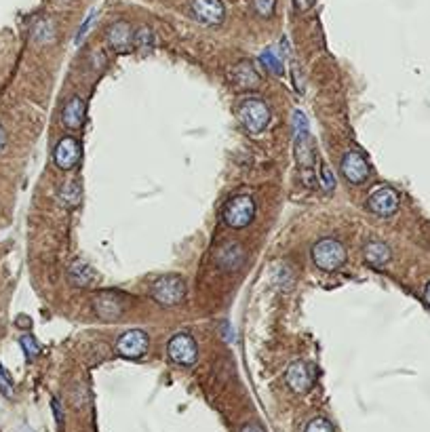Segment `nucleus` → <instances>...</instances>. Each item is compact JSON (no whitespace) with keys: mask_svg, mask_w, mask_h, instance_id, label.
<instances>
[{"mask_svg":"<svg viewBox=\"0 0 430 432\" xmlns=\"http://www.w3.org/2000/svg\"><path fill=\"white\" fill-rule=\"evenodd\" d=\"M150 296L157 304L165 306V308H173L180 306L186 298V280L177 274H167L161 276L152 282Z\"/></svg>","mask_w":430,"mask_h":432,"instance_id":"f257e3e1","label":"nucleus"},{"mask_svg":"<svg viewBox=\"0 0 430 432\" xmlns=\"http://www.w3.org/2000/svg\"><path fill=\"white\" fill-rule=\"evenodd\" d=\"M239 122L245 127L247 133L260 135L270 125V108L262 99H245L237 106Z\"/></svg>","mask_w":430,"mask_h":432,"instance_id":"f03ea898","label":"nucleus"},{"mask_svg":"<svg viewBox=\"0 0 430 432\" xmlns=\"http://www.w3.org/2000/svg\"><path fill=\"white\" fill-rule=\"evenodd\" d=\"M222 218L228 228H234V230L247 228L255 218V200L247 194L234 196L232 200L226 202V207L222 211Z\"/></svg>","mask_w":430,"mask_h":432,"instance_id":"7ed1b4c3","label":"nucleus"},{"mask_svg":"<svg viewBox=\"0 0 430 432\" xmlns=\"http://www.w3.org/2000/svg\"><path fill=\"white\" fill-rule=\"evenodd\" d=\"M312 262L325 272L337 270L346 262V249L337 239H321L312 247Z\"/></svg>","mask_w":430,"mask_h":432,"instance_id":"20e7f679","label":"nucleus"},{"mask_svg":"<svg viewBox=\"0 0 430 432\" xmlns=\"http://www.w3.org/2000/svg\"><path fill=\"white\" fill-rule=\"evenodd\" d=\"M294 133H296V157L298 163L304 169H310L314 163V152L310 143V129H308V118L302 110L294 112Z\"/></svg>","mask_w":430,"mask_h":432,"instance_id":"39448f33","label":"nucleus"},{"mask_svg":"<svg viewBox=\"0 0 430 432\" xmlns=\"http://www.w3.org/2000/svg\"><path fill=\"white\" fill-rule=\"evenodd\" d=\"M167 354L173 363L190 367L198 358V346L190 333H175L167 344Z\"/></svg>","mask_w":430,"mask_h":432,"instance_id":"423d86ee","label":"nucleus"},{"mask_svg":"<svg viewBox=\"0 0 430 432\" xmlns=\"http://www.w3.org/2000/svg\"><path fill=\"white\" fill-rule=\"evenodd\" d=\"M148 346H150V339H148V333L141 331V329H129L125 331L118 342H116V352L122 356V358H131V361H137L143 354L148 352Z\"/></svg>","mask_w":430,"mask_h":432,"instance_id":"0eeeda50","label":"nucleus"},{"mask_svg":"<svg viewBox=\"0 0 430 432\" xmlns=\"http://www.w3.org/2000/svg\"><path fill=\"white\" fill-rule=\"evenodd\" d=\"M340 169H342V175L346 177V182H350L352 186H361L369 177V165H367V161L361 154H358V152H354V150H350V152H346L342 157Z\"/></svg>","mask_w":430,"mask_h":432,"instance_id":"6e6552de","label":"nucleus"},{"mask_svg":"<svg viewBox=\"0 0 430 432\" xmlns=\"http://www.w3.org/2000/svg\"><path fill=\"white\" fill-rule=\"evenodd\" d=\"M81 159V143L74 137H63L57 141V146L53 150V163L61 171H70L79 165Z\"/></svg>","mask_w":430,"mask_h":432,"instance_id":"1a4fd4ad","label":"nucleus"},{"mask_svg":"<svg viewBox=\"0 0 430 432\" xmlns=\"http://www.w3.org/2000/svg\"><path fill=\"white\" fill-rule=\"evenodd\" d=\"M367 207H369V211H374L376 215L388 218V215L397 213V209H399V194H397L392 188H388V186L378 188V190H374V192L369 194V198H367Z\"/></svg>","mask_w":430,"mask_h":432,"instance_id":"9d476101","label":"nucleus"},{"mask_svg":"<svg viewBox=\"0 0 430 432\" xmlns=\"http://www.w3.org/2000/svg\"><path fill=\"white\" fill-rule=\"evenodd\" d=\"M192 13L202 26H218L224 22L226 9L222 5V0H194Z\"/></svg>","mask_w":430,"mask_h":432,"instance_id":"9b49d317","label":"nucleus"},{"mask_svg":"<svg viewBox=\"0 0 430 432\" xmlns=\"http://www.w3.org/2000/svg\"><path fill=\"white\" fill-rule=\"evenodd\" d=\"M213 259H215V264H218L220 270H226V272L239 270L241 264H243V259H245V251H243V247L239 243L228 241L222 247H218V251H215Z\"/></svg>","mask_w":430,"mask_h":432,"instance_id":"f8f14e48","label":"nucleus"},{"mask_svg":"<svg viewBox=\"0 0 430 432\" xmlns=\"http://www.w3.org/2000/svg\"><path fill=\"white\" fill-rule=\"evenodd\" d=\"M285 380H287V386H289L294 392L298 394H304L310 390L312 386V376H310V369L306 367V363L302 361H296L289 365V369H287L285 374Z\"/></svg>","mask_w":430,"mask_h":432,"instance_id":"ddd939ff","label":"nucleus"},{"mask_svg":"<svg viewBox=\"0 0 430 432\" xmlns=\"http://www.w3.org/2000/svg\"><path fill=\"white\" fill-rule=\"evenodd\" d=\"M106 38H108V45L118 53H127L133 47V32H131V26L127 22L112 24L106 32Z\"/></svg>","mask_w":430,"mask_h":432,"instance_id":"4468645a","label":"nucleus"},{"mask_svg":"<svg viewBox=\"0 0 430 432\" xmlns=\"http://www.w3.org/2000/svg\"><path fill=\"white\" fill-rule=\"evenodd\" d=\"M230 81L239 89H257L260 83H262L257 70L249 61H241V63L232 65V70H230Z\"/></svg>","mask_w":430,"mask_h":432,"instance_id":"2eb2a0df","label":"nucleus"},{"mask_svg":"<svg viewBox=\"0 0 430 432\" xmlns=\"http://www.w3.org/2000/svg\"><path fill=\"white\" fill-rule=\"evenodd\" d=\"M67 278H70V282L74 285V287H81V289H89V287H93L97 282L95 270L87 262H83V259H74V262L70 264Z\"/></svg>","mask_w":430,"mask_h":432,"instance_id":"dca6fc26","label":"nucleus"},{"mask_svg":"<svg viewBox=\"0 0 430 432\" xmlns=\"http://www.w3.org/2000/svg\"><path fill=\"white\" fill-rule=\"evenodd\" d=\"M85 114H87V108H85V99L74 95L70 97L67 104L63 106V112H61V122L67 127V129H81L85 125Z\"/></svg>","mask_w":430,"mask_h":432,"instance_id":"f3484780","label":"nucleus"},{"mask_svg":"<svg viewBox=\"0 0 430 432\" xmlns=\"http://www.w3.org/2000/svg\"><path fill=\"white\" fill-rule=\"evenodd\" d=\"M93 308H95V312H97L99 319L110 321V319H116V317L122 312V302L118 300L116 294H112V291H102V294L95 296V300H93Z\"/></svg>","mask_w":430,"mask_h":432,"instance_id":"a211bd4d","label":"nucleus"},{"mask_svg":"<svg viewBox=\"0 0 430 432\" xmlns=\"http://www.w3.org/2000/svg\"><path fill=\"white\" fill-rule=\"evenodd\" d=\"M81 198H83V188L79 182L70 179V182H63L57 190V200L61 207L65 209H74L81 205Z\"/></svg>","mask_w":430,"mask_h":432,"instance_id":"6ab92c4d","label":"nucleus"},{"mask_svg":"<svg viewBox=\"0 0 430 432\" xmlns=\"http://www.w3.org/2000/svg\"><path fill=\"white\" fill-rule=\"evenodd\" d=\"M365 262L372 264L374 268H382L384 264L390 262V249L386 243H380V241H372L365 245Z\"/></svg>","mask_w":430,"mask_h":432,"instance_id":"aec40b11","label":"nucleus"},{"mask_svg":"<svg viewBox=\"0 0 430 432\" xmlns=\"http://www.w3.org/2000/svg\"><path fill=\"white\" fill-rule=\"evenodd\" d=\"M133 45L141 51H150L154 47V34L150 28H139L135 34H133Z\"/></svg>","mask_w":430,"mask_h":432,"instance_id":"412c9836","label":"nucleus"},{"mask_svg":"<svg viewBox=\"0 0 430 432\" xmlns=\"http://www.w3.org/2000/svg\"><path fill=\"white\" fill-rule=\"evenodd\" d=\"M260 61L266 65V70H270L274 77H280L282 74V61L276 57L274 49H266L262 55H260Z\"/></svg>","mask_w":430,"mask_h":432,"instance_id":"4be33fe9","label":"nucleus"},{"mask_svg":"<svg viewBox=\"0 0 430 432\" xmlns=\"http://www.w3.org/2000/svg\"><path fill=\"white\" fill-rule=\"evenodd\" d=\"M34 38L38 40V42H51L53 38H55V28H53V24L49 22V19H40V22H36V26H34Z\"/></svg>","mask_w":430,"mask_h":432,"instance_id":"5701e85b","label":"nucleus"},{"mask_svg":"<svg viewBox=\"0 0 430 432\" xmlns=\"http://www.w3.org/2000/svg\"><path fill=\"white\" fill-rule=\"evenodd\" d=\"M19 344H22V348H24L26 356H28V361H34V358L38 356V352H40V346H38V342H36L32 335H22Z\"/></svg>","mask_w":430,"mask_h":432,"instance_id":"b1692460","label":"nucleus"},{"mask_svg":"<svg viewBox=\"0 0 430 432\" xmlns=\"http://www.w3.org/2000/svg\"><path fill=\"white\" fill-rule=\"evenodd\" d=\"M274 7H276V0H253V9L262 17H270L274 13Z\"/></svg>","mask_w":430,"mask_h":432,"instance_id":"393cba45","label":"nucleus"},{"mask_svg":"<svg viewBox=\"0 0 430 432\" xmlns=\"http://www.w3.org/2000/svg\"><path fill=\"white\" fill-rule=\"evenodd\" d=\"M0 392H3L7 399H13L15 397V388H13V382L9 378V374L0 367Z\"/></svg>","mask_w":430,"mask_h":432,"instance_id":"a878e982","label":"nucleus"},{"mask_svg":"<svg viewBox=\"0 0 430 432\" xmlns=\"http://www.w3.org/2000/svg\"><path fill=\"white\" fill-rule=\"evenodd\" d=\"M306 432H333V426L325 417H314L308 422Z\"/></svg>","mask_w":430,"mask_h":432,"instance_id":"bb28decb","label":"nucleus"},{"mask_svg":"<svg viewBox=\"0 0 430 432\" xmlns=\"http://www.w3.org/2000/svg\"><path fill=\"white\" fill-rule=\"evenodd\" d=\"M321 182H323V190L325 192H331L335 188V175L331 173V169L327 165L321 167Z\"/></svg>","mask_w":430,"mask_h":432,"instance_id":"cd10ccee","label":"nucleus"},{"mask_svg":"<svg viewBox=\"0 0 430 432\" xmlns=\"http://www.w3.org/2000/svg\"><path fill=\"white\" fill-rule=\"evenodd\" d=\"M53 413H55V422H57V426L61 428L63 426V411H61V405H59V401L57 399H53Z\"/></svg>","mask_w":430,"mask_h":432,"instance_id":"c85d7f7f","label":"nucleus"},{"mask_svg":"<svg viewBox=\"0 0 430 432\" xmlns=\"http://www.w3.org/2000/svg\"><path fill=\"white\" fill-rule=\"evenodd\" d=\"M314 3L317 0H294V5H296L298 11H308V9L314 7Z\"/></svg>","mask_w":430,"mask_h":432,"instance_id":"c756f323","label":"nucleus"},{"mask_svg":"<svg viewBox=\"0 0 430 432\" xmlns=\"http://www.w3.org/2000/svg\"><path fill=\"white\" fill-rule=\"evenodd\" d=\"M93 17H95V13H91L89 17H87V22L83 24V28L79 30V36H77V42H81L83 38H85V34H87V30L91 28V22H93Z\"/></svg>","mask_w":430,"mask_h":432,"instance_id":"7c9ffc66","label":"nucleus"},{"mask_svg":"<svg viewBox=\"0 0 430 432\" xmlns=\"http://www.w3.org/2000/svg\"><path fill=\"white\" fill-rule=\"evenodd\" d=\"M241 432H264V430H262V426H257V424H245V426L241 428Z\"/></svg>","mask_w":430,"mask_h":432,"instance_id":"2f4dec72","label":"nucleus"},{"mask_svg":"<svg viewBox=\"0 0 430 432\" xmlns=\"http://www.w3.org/2000/svg\"><path fill=\"white\" fill-rule=\"evenodd\" d=\"M5 146H7V133H5L3 127H0V152L5 150Z\"/></svg>","mask_w":430,"mask_h":432,"instance_id":"473e14b6","label":"nucleus"},{"mask_svg":"<svg viewBox=\"0 0 430 432\" xmlns=\"http://www.w3.org/2000/svg\"><path fill=\"white\" fill-rule=\"evenodd\" d=\"M424 300H426V304L430 306V282L426 285V291H424Z\"/></svg>","mask_w":430,"mask_h":432,"instance_id":"72a5a7b5","label":"nucleus"}]
</instances>
